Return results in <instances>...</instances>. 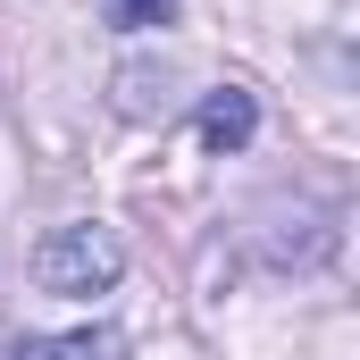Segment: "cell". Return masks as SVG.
I'll return each mask as SVG.
<instances>
[{"mask_svg":"<svg viewBox=\"0 0 360 360\" xmlns=\"http://www.w3.org/2000/svg\"><path fill=\"white\" fill-rule=\"evenodd\" d=\"M117 276H126V243H117V226H101V218H68V226H51V235L34 243V285L59 293V302L117 293Z\"/></svg>","mask_w":360,"mask_h":360,"instance_id":"cell-1","label":"cell"},{"mask_svg":"<svg viewBox=\"0 0 360 360\" xmlns=\"http://www.w3.org/2000/svg\"><path fill=\"white\" fill-rule=\"evenodd\" d=\"M201 151H243L252 134H260V101L243 84H218V92H201Z\"/></svg>","mask_w":360,"mask_h":360,"instance_id":"cell-2","label":"cell"},{"mask_svg":"<svg viewBox=\"0 0 360 360\" xmlns=\"http://www.w3.org/2000/svg\"><path fill=\"white\" fill-rule=\"evenodd\" d=\"M8 360H126V335L117 327H68V335H34Z\"/></svg>","mask_w":360,"mask_h":360,"instance_id":"cell-3","label":"cell"},{"mask_svg":"<svg viewBox=\"0 0 360 360\" xmlns=\"http://www.w3.org/2000/svg\"><path fill=\"white\" fill-rule=\"evenodd\" d=\"M176 76H168V68H117V109H126V117H168V109H176Z\"/></svg>","mask_w":360,"mask_h":360,"instance_id":"cell-4","label":"cell"},{"mask_svg":"<svg viewBox=\"0 0 360 360\" xmlns=\"http://www.w3.org/2000/svg\"><path fill=\"white\" fill-rule=\"evenodd\" d=\"M168 17H176V0H109V25H126V34H151Z\"/></svg>","mask_w":360,"mask_h":360,"instance_id":"cell-5","label":"cell"}]
</instances>
